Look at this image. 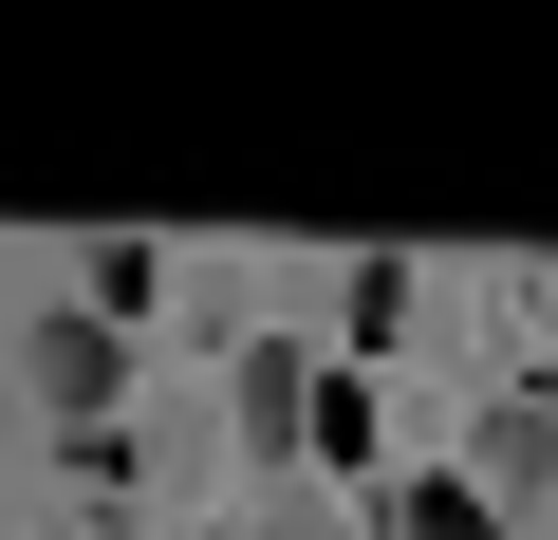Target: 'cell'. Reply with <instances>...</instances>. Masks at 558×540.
Listing matches in <instances>:
<instances>
[{"label":"cell","mask_w":558,"mask_h":540,"mask_svg":"<svg viewBox=\"0 0 558 540\" xmlns=\"http://www.w3.org/2000/svg\"><path fill=\"white\" fill-rule=\"evenodd\" d=\"M484 484H502V503L558 484V392H502V410H484Z\"/></svg>","instance_id":"cell-2"},{"label":"cell","mask_w":558,"mask_h":540,"mask_svg":"<svg viewBox=\"0 0 558 540\" xmlns=\"http://www.w3.org/2000/svg\"><path fill=\"white\" fill-rule=\"evenodd\" d=\"M20 392H38V429H112V410H131V317L38 299V317H20Z\"/></svg>","instance_id":"cell-1"},{"label":"cell","mask_w":558,"mask_h":540,"mask_svg":"<svg viewBox=\"0 0 558 540\" xmlns=\"http://www.w3.org/2000/svg\"><path fill=\"white\" fill-rule=\"evenodd\" d=\"M373 540H502V503H484V484H391Z\"/></svg>","instance_id":"cell-3"}]
</instances>
